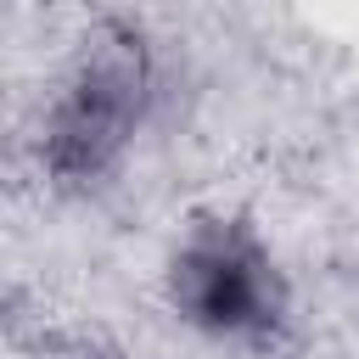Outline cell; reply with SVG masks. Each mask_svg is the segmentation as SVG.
<instances>
[{"mask_svg":"<svg viewBox=\"0 0 359 359\" xmlns=\"http://www.w3.org/2000/svg\"><path fill=\"white\" fill-rule=\"evenodd\" d=\"M157 101H163V67L151 39L140 28H101L45 101L39 123L45 180L56 191L112 185L135 157L140 135L151 129Z\"/></svg>","mask_w":359,"mask_h":359,"instance_id":"cell-1","label":"cell"},{"mask_svg":"<svg viewBox=\"0 0 359 359\" xmlns=\"http://www.w3.org/2000/svg\"><path fill=\"white\" fill-rule=\"evenodd\" d=\"M163 297L174 320L219 348H275L292 325V280L269 236L241 213H196L163 258Z\"/></svg>","mask_w":359,"mask_h":359,"instance_id":"cell-2","label":"cell"}]
</instances>
